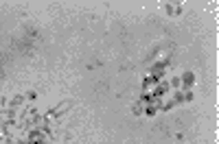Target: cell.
Instances as JSON below:
<instances>
[{"mask_svg": "<svg viewBox=\"0 0 219 144\" xmlns=\"http://www.w3.org/2000/svg\"><path fill=\"white\" fill-rule=\"evenodd\" d=\"M180 81H182L184 85H191V83H195V74H193V72H184Z\"/></svg>", "mask_w": 219, "mask_h": 144, "instance_id": "6da1fadb", "label": "cell"}, {"mask_svg": "<svg viewBox=\"0 0 219 144\" xmlns=\"http://www.w3.org/2000/svg\"><path fill=\"white\" fill-rule=\"evenodd\" d=\"M142 111H145V107H142V105H134V114H136V116H140Z\"/></svg>", "mask_w": 219, "mask_h": 144, "instance_id": "7a4b0ae2", "label": "cell"}, {"mask_svg": "<svg viewBox=\"0 0 219 144\" xmlns=\"http://www.w3.org/2000/svg\"><path fill=\"white\" fill-rule=\"evenodd\" d=\"M171 85H173V87H182V81L175 77V79H171Z\"/></svg>", "mask_w": 219, "mask_h": 144, "instance_id": "3957f363", "label": "cell"}, {"mask_svg": "<svg viewBox=\"0 0 219 144\" xmlns=\"http://www.w3.org/2000/svg\"><path fill=\"white\" fill-rule=\"evenodd\" d=\"M26 98H29V101H33V98H38V94H35V92H26Z\"/></svg>", "mask_w": 219, "mask_h": 144, "instance_id": "277c9868", "label": "cell"}, {"mask_svg": "<svg viewBox=\"0 0 219 144\" xmlns=\"http://www.w3.org/2000/svg\"><path fill=\"white\" fill-rule=\"evenodd\" d=\"M0 103H2V98H0Z\"/></svg>", "mask_w": 219, "mask_h": 144, "instance_id": "5b68a950", "label": "cell"}]
</instances>
